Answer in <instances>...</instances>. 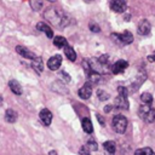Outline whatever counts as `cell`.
Wrapping results in <instances>:
<instances>
[{
    "label": "cell",
    "mask_w": 155,
    "mask_h": 155,
    "mask_svg": "<svg viewBox=\"0 0 155 155\" xmlns=\"http://www.w3.org/2000/svg\"><path fill=\"white\" fill-rule=\"evenodd\" d=\"M44 17H45L46 21H48V23H51L52 25H54L57 28H64L69 24L68 15L62 8L56 7V6L48 7L44 12Z\"/></svg>",
    "instance_id": "obj_1"
},
{
    "label": "cell",
    "mask_w": 155,
    "mask_h": 155,
    "mask_svg": "<svg viewBox=\"0 0 155 155\" xmlns=\"http://www.w3.org/2000/svg\"><path fill=\"white\" fill-rule=\"evenodd\" d=\"M139 116L145 122H153L155 120V110L150 107V104H143L139 108Z\"/></svg>",
    "instance_id": "obj_2"
},
{
    "label": "cell",
    "mask_w": 155,
    "mask_h": 155,
    "mask_svg": "<svg viewBox=\"0 0 155 155\" xmlns=\"http://www.w3.org/2000/svg\"><path fill=\"white\" fill-rule=\"evenodd\" d=\"M111 125H113V128L115 132L124 133L126 131V127H127V119L124 115H115L113 117Z\"/></svg>",
    "instance_id": "obj_3"
},
{
    "label": "cell",
    "mask_w": 155,
    "mask_h": 155,
    "mask_svg": "<svg viewBox=\"0 0 155 155\" xmlns=\"http://www.w3.org/2000/svg\"><path fill=\"white\" fill-rule=\"evenodd\" d=\"M128 67V63L124 59H119L116 61L113 65H111V71L114 74H120V73H124L126 70V68Z\"/></svg>",
    "instance_id": "obj_4"
},
{
    "label": "cell",
    "mask_w": 155,
    "mask_h": 155,
    "mask_svg": "<svg viewBox=\"0 0 155 155\" xmlns=\"http://www.w3.org/2000/svg\"><path fill=\"white\" fill-rule=\"evenodd\" d=\"M110 8L114 12L121 13L126 10V1L125 0H111L110 1Z\"/></svg>",
    "instance_id": "obj_5"
},
{
    "label": "cell",
    "mask_w": 155,
    "mask_h": 155,
    "mask_svg": "<svg viewBox=\"0 0 155 155\" xmlns=\"http://www.w3.org/2000/svg\"><path fill=\"white\" fill-rule=\"evenodd\" d=\"M61 64H62V57H61L59 54L52 56V57L48 59V62H47V67H48V69H51V70H57V69L61 67Z\"/></svg>",
    "instance_id": "obj_6"
},
{
    "label": "cell",
    "mask_w": 155,
    "mask_h": 155,
    "mask_svg": "<svg viewBox=\"0 0 155 155\" xmlns=\"http://www.w3.org/2000/svg\"><path fill=\"white\" fill-rule=\"evenodd\" d=\"M92 94V84L88 81L86 82L80 90H79V96L82 98V99H88Z\"/></svg>",
    "instance_id": "obj_7"
},
{
    "label": "cell",
    "mask_w": 155,
    "mask_h": 155,
    "mask_svg": "<svg viewBox=\"0 0 155 155\" xmlns=\"http://www.w3.org/2000/svg\"><path fill=\"white\" fill-rule=\"evenodd\" d=\"M39 117L45 126H50L52 122V113L48 109H42L39 114Z\"/></svg>",
    "instance_id": "obj_8"
},
{
    "label": "cell",
    "mask_w": 155,
    "mask_h": 155,
    "mask_svg": "<svg viewBox=\"0 0 155 155\" xmlns=\"http://www.w3.org/2000/svg\"><path fill=\"white\" fill-rule=\"evenodd\" d=\"M16 51H17V53L18 54H21L22 57H24V58H27V59H30V61H33L34 58H36L38 56H35L31 51H29L27 47H24V46H17L16 47Z\"/></svg>",
    "instance_id": "obj_9"
},
{
    "label": "cell",
    "mask_w": 155,
    "mask_h": 155,
    "mask_svg": "<svg viewBox=\"0 0 155 155\" xmlns=\"http://www.w3.org/2000/svg\"><path fill=\"white\" fill-rule=\"evenodd\" d=\"M150 29H151L150 23L147 19H142L139 22V24H138V33L140 35H148L150 33Z\"/></svg>",
    "instance_id": "obj_10"
},
{
    "label": "cell",
    "mask_w": 155,
    "mask_h": 155,
    "mask_svg": "<svg viewBox=\"0 0 155 155\" xmlns=\"http://www.w3.org/2000/svg\"><path fill=\"white\" fill-rule=\"evenodd\" d=\"M36 28H38V30L44 31V33L46 34V36H47V38H50V39H51V38H53V31H52V29L48 27V24L40 22V23H38V24H36Z\"/></svg>",
    "instance_id": "obj_11"
},
{
    "label": "cell",
    "mask_w": 155,
    "mask_h": 155,
    "mask_svg": "<svg viewBox=\"0 0 155 155\" xmlns=\"http://www.w3.org/2000/svg\"><path fill=\"white\" fill-rule=\"evenodd\" d=\"M8 87L15 94H22V92H23L22 86L17 80H10L8 81Z\"/></svg>",
    "instance_id": "obj_12"
},
{
    "label": "cell",
    "mask_w": 155,
    "mask_h": 155,
    "mask_svg": "<svg viewBox=\"0 0 155 155\" xmlns=\"http://www.w3.org/2000/svg\"><path fill=\"white\" fill-rule=\"evenodd\" d=\"M115 105L117 108H122V109H128V101L126 96H121L119 94L115 99Z\"/></svg>",
    "instance_id": "obj_13"
},
{
    "label": "cell",
    "mask_w": 155,
    "mask_h": 155,
    "mask_svg": "<svg viewBox=\"0 0 155 155\" xmlns=\"http://www.w3.org/2000/svg\"><path fill=\"white\" fill-rule=\"evenodd\" d=\"M116 38L122 42V44H131L133 41V35L130 33V31H124L122 34H119L116 35Z\"/></svg>",
    "instance_id": "obj_14"
},
{
    "label": "cell",
    "mask_w": 155,
    "mask_h": 155,
    "mask_svg": "<svg viewBox=\"0 0 155 155\" xmlns=\"http://www.w3.org/2000/svg\"><path fill=\"white\" fill-rule=\"evenodd\" d=\"M5 120L10 124L12 122H16L17 121V113L13 110V109H7L5 111Z\"/></svg>",
    "instance_id": "obj_15"
},
{
    "label": "cell",
    "mask_w": 155,
    "mask_h": 155,
    "mask_svg": "<svg viewBox=\"0 0 155 155\" xmlns=\"http://www.w3.org/2000/svg\"><path fill=\"white\" fill-rule=\"evenodd\" d=\"M31 67L35 69L36 73H41V71H42V68H44V65H42V59H41L40 57L34 58V59L31 61Z\"/></svg>",
    "instance_id": "obj_16"
},
{
    "label": "cell",
    "mask_w": 155,
    "mask_h": 155,
    "mask_svg": "<svg viewBox=\"0 0 155 155\" xmlns=\"http://www.w3.org/2000/svg\"><path fill=\"white\" fill-rule=\"evenodd\" d=\"M64 53H65V56H67V58H68L69 61L74 62V61L76 59V53H75V51H74L73 47L65 46V47H64Z\"/></svg>",
    "instance_id": "obj_17"
},
{
    "label": "cell",
    "mask_w": 155,
    "mask_h": 155,
    "mask_svg": "<svg viewBox=\"0 0 155 155\" xmlns=\"http://www.w3.org/2000/svg\"><path fill=\"white\" fill-rule=\"evenodd\" d=\"M81 125H82V130H84L86 133H92L93 127H92V122H91V120H90V119H87V117L82 119Z\"/></svg>",
    "instance_id": "obj_18"
},
{
    "label": "cell",
    "mask_w": 155,
    "mask_h": 155,
    "mask_svg": "<svg viewBox=\"0 0 155 155\" xmlns=\"http://www.w3.org/2000/svg\"><path fill=\"white\" fill-rule=\"evenodd\" d=\"M103 147H104V149H105L110 155H114V154H115L116 145H115V143H114L113 140H108V142H105V143L103 144Z\"/></svg>",
    "instance_id": "obj_19"
},
{
    "label": "cell",
    "mask_w": 155,
    "mask_h": 155,
    "mask_svg": "<svg viewBox=\"0 0 155 155\" xmlns=\"http://www.w3.org/2000/svg\"><path fill=\"white\" fill-rule=\"evenodd\" d=\"M53 45H54L56 47H58V48H62V47L68 46V45H67V40H65L63 36H56V38L53 39Z\"/></svg>",
    "instance_id": "obj_20"
},
{
    "label": "cell",
    "mask_w": 155,
    "mask_h": 155,
    "mask_svg": "<svg viewBox=\"0 0 155 155\" xmlns=\"http://www.w3.org/2000/svg\"><path fill=\"white\" fill-rule=\"evenodd\" d=\"M134 155H155V153L150 148H140L136 150Z\"/></svg>",
    "instance_id": "obj_21"
},
{
    "label": "cell",
    "mask_w": 155,
    "mask_h": 155,
    "mask_svg": "<svg viewBox=\"0 0 155 155\" xmlns=\"http://www.w3.org/2000/svg\"><path fill=\"white\" fill-rule=\"evenodd\" d=\"M140 101H142L144 104H150V103L153 102V96H151L150 93H148V92H144V93H142V96H140Z\"/></svg>",
    "instance_id": "obj_22"
},
{
    "label": "cell",
    "mask_w": 155,
    "mask_h": 155,
    "mask_svg": "<svg viewBox=\"0 0 155 155\" xmlns=\"http://www.w3.org/2000/svg\"><path fill=\"white\" fill-rule=\"evenodd\" d=\"M97 94H98V98H99L101 101H105V99H108V98H109V94H108L107 92L102 91V90H98Z\"/></svg>",
    "instance_id": "obj_23"
},
{
    "label": "cell",
    "mask_w": 155,
    "mask_h": 155,
    "mask_svg": "<svg viewBox=\"0 0 155 155\" xmlns=\"http://www.w3.org/2000/svg\"><path fill=\"white\" fill-rule=\"evenodd\" d=\"M31 5H33V8L34 10H40L41 6H42V1L41 0H31Z\"/></svg>",
    "instance_id": "obj_24"
},
{
    "label": "cell",
    "mask_w": 155,
    "mask_h": 155,
    "mask_svg": "<svg viewBox=\"0 0 155 155\" xmlns=\"http://www.w3.org/2000/svg\"><path fill=\"white\" fill-rule=\"evenodd\" d=\"M86 147L90 149V151L91 150H97V144H96V142H93V140H90V142H87V144H86Z\"/></svg>",
    "instance_id": "obj_25"
},
{
    "label": "cell",
    "mask_w": 155,
    "mask_h": 155,
    "mask_svg": "<svg viewBox=\"0 0 155 155\" xmlns=\"http://www.w3.org/2000/svg\"><path fill=\"white\" fill-rule=\"evenodd\" d=\"M80 155H88L90 154V149L86 147V145H84V147H81L80 148Z\"/></svg>",
    "instance_id": "obj_26"
},
{
    "label": "cell",
    "mask_w": 155,
    "mask_h": 155,
    "mask_svg": "<svg viewBox=\"0 0 155 155\" xmlns=\"http://www.w3.org/2000/svg\"><path fill=\"white\" fill-rule=\"evenodd\" d=\"M119 94H121V96H126V97H127V94H128L127 88L124 87V86H120V87H119Z\"/></svg>",
    "instance_id": "obj_27"
},
{
    "label": "cell",
    "mask_w": 155,
    "mask_h": 155,
    "mask_svg": "<svg viewBox=\"0 0 155 155\" xmlns=\"http://www.w3.org/2000/svg\"><path fill=\"white\" fill-rule=\"evenodd\" d=\"M90 29H91L92 31H94V33H98V31H99V27H98L97 24H94V23H91V24H90Z\"/></svg>",
    "instance_id": "obj_28"
},
{
    "label": "cell",
    "mask_w": 155,
    "mask_h": 155,
    "mask_svg": "<svg viewBox=\"0 0 155 155\" xmlns=\"http://www.w3.org/2000/svg\"><path fill=\"white\" fill-rule=\"evenodd\" d=\"M148 61H149V62H155V53L148 56Z\"/></svg>",
    "instance_id": "obj_29"
},
{
    "label": "cell",
    "mask_w": 155,
    "mask_h": 155,
    "mask_svg": "<svg viewBox=\"0 0 155 155\" xmlns=\"http://www.w3.org/2000/svg\"><path fill=\"white\" fill-rule=\"evenodd\" d=\"M97 119H98V121L101 122V125H104V120L101 117V115H97Z\"/></svg>",
    "instance_id": "obj_30"
},
{
    "label": "cell",
    "mask_w": 155,
    "mask_h": 155,
    "mask_svg": "<svg viewBox=\"0 0 155 155\" xmlns=\"http://www.w3.org/2000/svg\"><path fill=\"white\" fill-rule=\"evenodd\" d=\"M48 155H57V151H54V150H51V151L48 153Z\"/></svg>",
    "instance_id": "obj_31"
},
{
    "label": "cell",
    "mask_w": 155,
    "mask_h": 155,
    "mask_svg": "<svg viewBox=\"0 0 155 155\" xmlns=\"http://www.w3.org/2000/svg\"><path fill=\"white\" fill-rule=\"evenodd\" d=\"M110 107H111V105H107V107H105V108H104V110H105V111H109V110H110V109H111V108H110Z\"/></svg>",
    "instance_id": "obj_32"
},
{
    "label": "cell",
    "mask_w": 155,
    "mask_h": 155,
    "mask_svg": "<svg viewBox=\"0 0 155 155\" xmlns=\"http://www.w3.org/2000/svg\"><path fill=\"white\" fill-rule=\"evenodd\" d=\"M1 103H2V97L0 96V105H1Z\"/></svg>",
    "instance_id": "obj_33"
},
{
    "label": "cell",
    "mask_w": 155,
    "mask_h": 155,
    "mask_svg": "<svg viewBox=\"0 0 155 155\" xmlns=\"http://www.w3.org/2000/svg\"><path fill=\"white\" fill-rule=\"evenodd\" d=\"M84 1H86V2H90V1H92V0H84Z\"/></svg>",
    "instance_id": "obj_34"
}]
</instances>
